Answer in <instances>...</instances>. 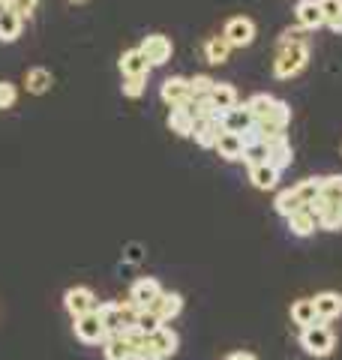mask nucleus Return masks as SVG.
Here are the masks:
<instances>
[{"label":"nucleus","mask_w":342,"mask_h":360,"mask_svg":"<svg viewBox=\"0 0 342 360\" xmlns=\"http://www.w3.org/2000/svg\"><path fill=\"white\" fill-rule=\"evenodd\" d=\"M147 342L156 348V354L163 357V360H165V357H175V354H177V345H180L177 333L171 330V328H165V324H163L159 330H153L151 336H147Z\"/></svg>","instance_id":"nucleus-14"},{"label":"nucleus","mask_w":342,"mask_h":360,"mask_svg":"<svg viewBox=\"0 0 342 360\" xmlns=\"http://www.w3.org/2000/svg\"><path fill=\"white\" fill-rule=\"evenodd\" d=\"M294 15H298V25H300L303 30H318V27H324L322 9H318V0H300L298 9H294Z\"/></svg>","instance_id":"nucleus-19"},{"label":"nucleus","mask_w":342,"mask_h":360,"mask_svg":"<svg viewBox=\"0 0 342 360\" xmlns=\"http://www.w3.org/2000/svg\"><path fill=\"white\" fill-rule=\"evenodd\" d=\"M213 78L210 75H196L189 78V90H192V99H201V96H210L213 94Z\"/></svg>","instance_id":"nucleus-33"},{"label":"nucleus","mask_w":342,"mask_h":360,"mask_svg":"<svg viewBox=\"0 0 342 360\" xmlns=\"http://www.w3.org/2000/svg\"><path fill=\"white\" fill-rule=\"evenodd\" d=\"M220 123H222V129H225V132L243 135L255 120H253V115H249V108H246V105H237V108H232V111H225V115L220 117Z\"/></svg>","instance_id":"nucleus-17"},{"label":"nucleus","mask_w":342,"mask_h":360,"mask_svg":"<svg viewBox=\"0 0 342 360\" xmlns=\"http://www.w3.org/2000/svg\"><path fill=\"white\" fill-rule=\"evenodd\" d=\"M63 307H66V312H70L72 319H78V315L96 312L99 300H96V295H94V291H90L87 285H75V288H70V291L63 295Z\"/></svg>","instance_id":"nucleus-9"},{"label":"nucleus","mask_w":342,"mask_h":360,"mask_svg":"<svg viewBox=\"0 0 342 360\" xmlns=\"http://www.w3.org/2000/svg\"><path fill=\"white\" fill-rule=\"evenodd\" d=\"M306 63H310V45L306 42H285V45H279L277 60H273V75L282 78V82H289V78L300 75L306 70Z\"/></svg>","instance_id":"nucleus-2"},{"label":"nucleus","mask_w":342,"mask_h":360,"mask_svg":"<svg viewBox=\"0 0 342 360\" xmlns=\"http://www.w3.org/2000/svg\"><path fill=\"white\" fill-rule=\"evenodd\" d=\"M222 123L220 117H210V120H196V132H192V139L198 141V148H216V141H220L222 135Z\"/></svg>","instance_id":"nucleus-16"},{"label":"nucleus","mask_w":342,"mask_h":360,"mask_svg":"<svg viewBox=\"0 0 342 360\" xmlns=\"http://www.w3.org/2000/svg\"><path fill=\"white\" fill-rule=\"evenodd\" d=\"M147 342V336L139 330L129 333H111L106 342H102V352H106V360H132V352L139 345Z\"/></svg>","instance_id":"nucleus-4"},{"label":"nucleus","mask_w":342,"mask_h":360,"mask_svg":"<svg viewBox=\"0 0 342 360\" xmlns=\"http://www.w3.org/2000/svg\"><path fill=\"white\" fill-rule=\"evenodd\" d=\"M291 162H294V148H291L289 139H279V141L267 144V165L270 168H277V172L282 174Z\"/></svg>","instance_id":"nucleus-15"},{"label":"nucleus","mask_w":342,"mask_h":360,"mask_svg":"<svg viewBox=\"0 0 342 360\" xmlns=\"http://www.w3.org/2000/svg\"><path fill=\"white\" fill-rule=\"evenodd\" d=\"M225 360H255V354H249V352H234V354H228Z\"/></svg>","instance_id":"nucleus-40"},{"label":"nucleus","mask_w":342,"mask_h":360,"mask_svg":"<svg viewBox=\"0 0 342 360\" xmlns=\"http://www.w3.org/2000/svg\"><path fill=\"white\" fill-rule=\"evenodd\" d=\"M120 72L123 78H147V72H151V63H147V58L141 54V49H129L120 54Z\"/></svg>","instance_id":"nucleus-12"},{"label":"nucleus","mask_w":342,"mask_h":360,"mask_svg":"<svg viewBox=\"0 0 342 360\" xmlns=\"http://www.w3.org/2000/svg\"><path fill=\"white\" fill-rule=\"evenodd\" d=\"M273 207H277V213H279V217H285V219H289L291 213H298L303 205H300V198L294 195V189H282V193L277 195V201H273Z\"/></svg>","instance_id":"nucleus-32"},{"label":"nucleus","mask_w":342,"mask_h":360,"mask_svg":"<svg viewBox=\"0 0 342 360\" xmlns=\"http://www.w3.org/2000/svg\"><path fill=\"white\" fill-rule=\"evenodd\" d=\"M312 303H315L318 321H324V324L342 315V295H336V291H322V295L312 297Z\"/></svg>","instance_id":"nucleus-13"},{"label":"nucleus","mask_w":342,"mask_h":360,"mask_svg":"<svg viewBox=\"0 0 342 360\" xmlns=\"http://www.w3.org/2000/svg\"><path fill=\"white\" fill-rule=\"evenodd\" d=\"M37 6H39V0H9V9L21 18H30L33 13H37Z\"/></svg>","instance_id":"nucleus-35"},{"label":"nucleus","mask_w":342,"mask_h":360,"mask_svg":"<svg viewBox=\"0 0 342 360\" xmlns=\"http://www.w3.org/2000/svg\"><path fill=\"white\" fill-rule=\"evenodd\" d=\"M168 129L175 132V135H180V139H189V135L196 132V117H192L189 105L171 108V115H168Z\"/></svg>","instance_id":"nucleus-20"},{"label":"nucleus","mask_w":342,"mask_h":360,"mask_svg":"<svg viewBox=\"0 0 342 360\" xmlns=\"http://www.w3.org/2000/svg\"><path fill=\"white\" fill-rule=\"evenodd\" d=\"M132 360H163V357L156 354V348H153L151 342H144V345H139V348L132 352Z\"/></svg>","instance_id":"nucleus-38"},{"label":"nucleus","mask_w":342,"mask_h":360,"mask_svg":"<svg viewBox=\"0 0 342 360\" xmlns=\"http://www.w3.org/2000/svg\"><path fill=\"white\" fill-rule=\"evenodd\" d=\"M159 96H163V103L171 105V108H184L192 103V90H189V78L184 75H171L163 82L159 87Z\"/></svg>","instance_id":"nucleus-7"},{"label":"nucleus","mask_w":342,"mask_h":360,"mask_svg":"<svg viewBox=\"0 0 342 360\" xmlns=\"http://www.w3.org/2000/svg\"><path fill=\"white\" fill-rule=\"evenodd\" d=\"M141 54L147 58V63L153 66H165L171 60V51H175V45H171V39L165 37V33H151V37H144V42L139 45Z\"/></svg>","instance_id":"nucleus-8"},{"label":"nucleus","mask_w":342,"mask_h":360,"mask_svg":"<svg viewBox=\"0 0 342 360\" xmlns=\"http://www.w3.org/2000/svg\"><path fill=\"white\" fill-rule=\"evenodd\" d=\"M243 105L249 108V115H253V120H255V127L261 132V139H265V144L289 139V132H285L291 127V108H289V103H282V99L270 96V94H255V96H249Z\"/></svg>","instance_id":"nucleus-1"},{"label":"nucleus","mask_w":342,"mask_h":360,"mask_svg":"<svg viewBox=\"0 0 342 360\" xmlns=\"http://www.w3.org/2000/svg\"><path fill=\"white\" fill-rule=\"evenodd\" d=\"M228 54H232V45L225 42V37H210L208 42H204V58H208V63L220 66L228 60Z\"/></svg>","instance_id":"nucleus-27"},{"label":"nucleus","mask_w":342,"mask_h":360,"mask_svg":"<svg viewBox=\"0 0 342 360\" xmlns=\"http://www.w3.org/2000/svg\"><path fill=\"white\" fill-rule=\"evenodd\" d=\"M96 315L99 321L106 324V333H127V328H123V319H120V303H99L96 307Z\"/></svg>","instance_id":"nucleus-24"},{"label":"nucleus","mask_w":342,"mask_h":360,"mask_svg":"<svg viewBox=\"0 0 342 360\" xmlns=\"http://www.w3.org/2000/svg\"><path fill=\"white\" fill-rule=\"evenodd\" d=\"M318 198L327 201V205H334V207H339L342 205V174L322 177V195Z\"/></svg>","instance_id":"nucleus-31"},{"label":"nucleus","mask_w":342,"mask_h":360,"mask_svg":"<svg viewBox=\"0 0 342 360\" xmlns=\"http://www.w3.org/2000/svg\"><path fill=\"white\" fill-rule=\"evenodd\" d=\"M285 222H289V231L294 234V238H310V234L318 229V219H315V213L310 207H300L298 213H291Z\"/></svg>","instance_id":"nucleus-18"},{"label":"nucleus","mask_w":342,"mask_h":360,"mask_svg":"<svg viewBox=\"0 0 342 360\" xmlns=\"http://www.w3.org/2000/svg\"><path fill=\"white\" fill-rule=\"evenodd\" d=\"M210 99H213V105H216V115H225V111H232V108H237V90L228 84V82H216L213 84V94H210Z\"/></svg>","instance_id":"nucleus-22"},{"label":"nucleus","mask_w":342,"mask_h":360,"mask_svg":"<svg viewBox=\"0 0 342 360\" xmlns=\"http://www.w3.org/2000/svg\"><path fill=\"white\" fill-rule=\"evenodd\" d=\"M213 150L220 153L222 160L237 162V160H243V139H241V135H234V132H222Z\"/></svg>","instance_id":"nucleus-21"},{"label":"nucleus","mask_w":342,"mask_h":360,"mask_svg":"<svg viewBox=\"0 0 342 360\" xmlns=\"http://www.w3.org/2000/svg\"><path fill=\"white\" fill-rule=\"evenodd\" d=\"M144 84L147 78H123V96H141L144 94Z\"/></svg>","instance_id":"nucleus-37"},{"label":"nucleus","mask_w":342,"mask_h":360,"mask_svg":"<svg viewBox=\"0 0 342 360\" xmlns=\"http://www.w3.org/2000/svg\"><path fill=\"white\" fill-rule=\"evenodd\" d=\"M51 72L45 70V66H33V70H27V75H25V87H27V94H37V96H42V94H49L51 90Z\"/></svg>","instance_id":"nucleus-26"},{"label":"nucleus","mask_w":342,"mask_h":360,"mask_svg":"<svg viewBox=\"0 0 342 360\" xmlns=\"http://www.w3.org/2000/svg\"><path fill=\"white\" fill-rule=\"evenodd\" d=\"M159 328H163V321H159L151 309H141V312H139V324H135V330H139V333L151 336V333L159 330Z\"/></svg>","instance_id":"nucleus-34"},{"label":"nucleus","mask_w":342,"mask_h":360,"mask_svg":"<svg viewBox=\"0 0 342 360\" xmlns=\"http://www.w3.org/2000/svg\"><path fill=\"white\" fill-rule=\"evenodd\" d=\"M339 225H342V205H339Z\"/></svg>","instance_id":"nucleus-41"},{"label":"nucleus","mask_w":342,"mask_h":360,"mask_svg":"<svg viewBox=\"0 0 342 360\" xmlns=\"http://www.w3.org/2000/svg\"><path fill=\"white\" fill-rule=\"evenodd\" d=\"M147 309H151L156 319L165 324V321H171V319H177L180 315V309H184V297L175 295V291H163V295H159Z\"/></svg>","instance_id":"nucleus-11"},{"label":"nucleus","mask_w":342,"mask_h":360,"mask_svg":"<svg viewBox=\"0 0 342 360\" xmlns=\"http://www.w3.org/2000/svg\"><path fill=\"white\" fill-rule=\"evenodd\" d=\"M339 153H342V144H339Z\"/></svg>","instance_id":"nucleus-43"},{"label":"nucleus","mask_w":342,"mask_h":360,"mask_svg":"<svg viewBox=\"0 0 342 360\" xmlns=\"http://www.w3.org/2000/svg\"><path fill=\"white\" fill-rule=\"evenodd\" d=\"M225 42L232 49H246V45L255 42V21L249 15H234L225 21V30H222Z\"/></svg>","instance_id":"nucleus-6"},{"label":"nucleus","mask_w":342,"mask_h":360,"mask_svg":"<svg viewBox=\"0 0 342 360\" xmlns=\"http://www.w3.org/2000/svg\"><path fill=\"white\" fill-rule=\"evenodd\" d=\"M291 321L298 324V328H312V324H318V315H315V303L312 297H303V300H294L291 303ZM324 324V321H322Z\"/></svg>","instance_id":"nucleus-23"},{"label":"nucleus","mask_w":342,"mask_h":360,"mask_svg":"<svg viewBox=\"0 0 342 360\" xmlns=\"http://www.w3.org/2000/svg\"><path fill=\"white\" fill-rule=\"evenodd\" d=\"M291 189H294V195L300 198V205L310 207L312 201L322 195V177H306V180H300V184H294Z\"/></svg>","instance_id":"nucleus-29"},{"label":"nucleus","mask_w":342,"mask_h":360,"mask_svg":"<svg viewBox=\"0 0 342 360\" xmlns=\"http://www.w3.org/2000/svg\"><path fill=\"white\" fill-rule=\"evenodd\" d=\"M21 25H25V18L15 15L13 9H0V42H15L21 37Z\"/></svg>","instance_id":"nucleus-25"},{"label":"nucleus","mask_w":342,"mask_h":360,"mask_svg":"<svg viewBox=\"0 0 342 360\" xmlns=\"http://www.w3.org/2000/svg\"><path fill=\"white\" fill-rule=\"evenodd\" d=\"M300 348L310 357H327V354H334V348H336V336L327 324L318 321V324H312V328L300 330Z\"/></svg>","instance_id":"nucleus-3"},{"label":"nucleus","mask_w":342,"mask_h":360,"mask_svg":"<svg viewBox=\"0 0 342 360\" xmlns=\"http://www.w3.org/2000/svg\"><path fill=\"white\" fill-rule=\"evenodd\" d=\"M318 9H322L324 27L342 33V0H318Z\"/></svg>","instance_id":"nucleus-28"},{"label":"nucleus","mask_w":342,"mask_h":360,"mask_svg":"<svg viewBox=\"0 0 342 360\" xmlns=\"http://www.w3.org/2000/svg\"><path fill=\"white\" fill-rule=\"evenodd\" d=\"M159 295H163V285H159V279L141 276V279H135L132 288H129V303H135L139 309H147Z\"/></svg>","instance_id":"nucleus-10"},{"label":"nucleus","mask_w":342,"mask_h":360,"mask_svg":"<svg viewBox=\"0 0 342 360\" xmlns=\"http://www.w3.org/2000/svg\"><path fill=\"white\" fill-rule=\"evenodd\" d=\"M72 330H75V340L84 342V345H102L108 340L106 324L99 321L96 312H87V315H78V319H72Z\"/></svg>","instance_id":"nucleus-5"},{"label":"nucleus","mask_w":342,"mask_h":360,"mask_svg":"<svg viewBox=\"0 0 342 360\" xmlns=\"http://www.w3.org/2000/svg\"><path fill=\"white\" fill-rule=\"evenodd\" d=\"M123 262H127V264H139L141 262V246L139 243L127 246V252H123Z\"/></svg>","instance_id":"nucleus-39"},{"label":"nucleus","mask_w":342,"mask_h":360,"mask_svg":"<svg viewBox=\"0 0 342 360\" xmlns=\"http://www.w3.org/2000/svg\"><path fill=\"white\" fill-rule=\"evenodd\" d=\"M70 4H82V0H70Z\"/></svg>","instance_id":"nucleus-42"},{"label":"nucleus","mask_w":342,"mask_h":360,"mask_svg":"<svg viewBox=\"0 0 342 360\" xmlns=\"http://www.w3.org/2000/svg\"><path fill=\"white\" fill-rule=\"evenodd\" d=\"M15 99H18L15 84L0 82V111H4V108H13V105H15Z\"/></svg>","instance_id":"nucleus-36"},{"label":"nucleus","mask_w":342,"mask_h":360,"mask_svg":"<svg viewBox=\"0 0 342 360\" xmlns=\"http://www.w3.org/2000/svg\"><path fill=\"white\" fill-rule=\"evenodd\" d=\"M249 180H253L255 189H273L277 186V180H279V172L277 168H270L267 162L265 165H253L249 168Z\"/></svg>","instance_id":"nucleus-30"}]
</instances>
